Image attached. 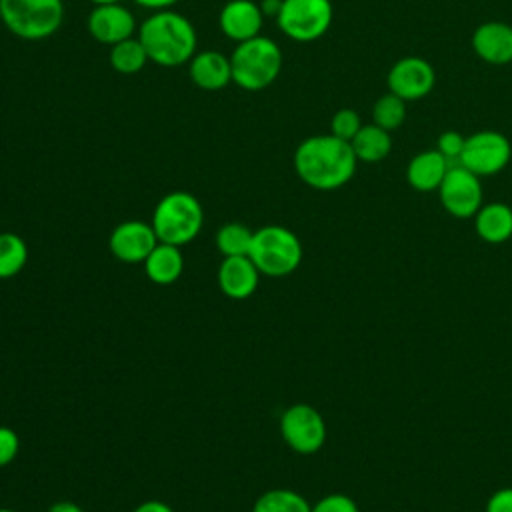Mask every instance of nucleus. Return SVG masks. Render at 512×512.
Here are the masks:
<instances>
[{"label":"nucleus","instance_id":"2f4dec72","mask_svg":"<svg viewBox=\"0 0 512 512\" xmlns=\"http://www.w3.org/2000/svg\"><path fill=\"white\" fill-rule=\"evenodd\" d=\"M138 6L158 12V10H172L180 0H134Z\"/></svg>","mask_w":512,"mask_h":512},{"label":"nucleus","instance_id":"72a5a7b5","mask_svg":"<svg viewBox=\"0 0 512 512\" xmlns=\"http://www.w3.org/2000/svg\"><path fill=\"white\" fill-rule=\"evenodd\" d=\"M48 512H84L82 506H78L76 502H70V500H60V502H54Z\"/></svg>","mask_w":512,"mask_h":512},{"label":"nucleus","instance_id":"dca6fc26","mask_svg":"<svg viewBox=\"0 0 512 512\" xmlns=\"http://www.w3.org/2000/svg\"><path fill=\"white\" fill-rule=\"evenodd\" d=\"M192 84L206 92H218L232 82L230 56L216 50H200L188 62Z\"/></svg>","mask_w":512,"mask_h":512},{"label":"nucleus","instance_id":"6ab92c4d","mask_svg":"<svg viewBox=\"0 0 512 512\" xmlns=\"http://www.w3.org/2000/svg\"><path fill=\"white\" fill-rule=\"evenodd\" d=\"M474 230L488 244H502L512 238V208L504 202L482 204L474 214Z\"/></svg>","mask_w":512,"mask_h":512},{"label":"nucleus","instance_id":"7c9ffc66","mask_svg":"<svg viewBox=\"0 0 512 512\" xmlns=\"http://www.w3.org/2000/svg\"><path fill=\"white\" fill-rule=\"evenodd\" d=\"M484 512H512V486L496 490L488 498Z\"/></svg>","mask_w":512,"mask_h":512},{"label":"nucleus","instance_id":"423d86ee","mask_svg":"<svg viewBox=\"0 0 512 512\" xmlns=\"http://www.w3.org/2000/svg\"><path fill=\"white\" fill-rule=\"evenodd\" d=\"M248 256L260 274L288 276L302 262V244L292 230L278 224H268L254 230Z\"/></svg>","mask_w":512,"mask_h":512},{"label":"nucleus","instance_id":"aec40b11","mask_svg":"<svg viewBox=\"0 0 512 512\" xmlns=\"http://www.w3.org/2000/svg\"><path fill=\"white\" fill-rule=\"evenodd\" d=\"M142 264L148 280L160 286L174 284L184 272V256L180 246L166 242H158Z\"/></svg>","mask_w":512,"mask_h":512},{"label":"nucleus","instance_id":"7ed1b4c3","mask_svg":"<svg viewBox=\"0 0 512 512\" xmlns=\"http://www.w3.org/2000/svg\"><path fill=\"white\" fill-rule=\"evenodd\" d=\"M232 82L246 90L258 92L272 86L282 72V50L268 36H256L236 44L230 54Z\"/></svg>","mask_w":512,"mask_h":512},{"label":"nucleus","instance_id":"f03ea898","mask_svg":"<svg viewBox=\"0 0 512 512\" xmlns=\"http://www.w3.org/2000/svg\"><path fill=\"white\" fill-rule=\"evenodd\" d=\"M146 48L150 62L162 68H178L188 64L198 52V36L194 24L176 10L152 12L136 32Z\"/></svg>","mask_w":512,"mask_h":512},{"label":"nucleus","instance_id":"f3484780","mask_svg":"<svg viewBox=\"0 0 512 512\" xmlns=\"http://www.w3.org/2000/svg\"><path fill=\"white\" fill-rule=\"evenodd\" d=\"M472 48L488 64L512 62V26L506 22H484L472 34Z\"/></svg>","mask_w":512,"mask_h":512},{"label":"nucleus","instance_id":"f8f14e48","mask_svg":"<svg viewBox=\"0 0 512 512\" xmlns=\"http://www.w3.org/2000/svg\"><path fill=\"white\" fill-rule=\"evenodd\" d=\"M86 26L90 36L106 46H114L138 32L134 14L122 2L94 6L88 14Z\"/></svg>","mask_w":512,"mask_h":512},{"label":"nucleus","instance_id":"c85d7f7f","mask_svg":"<svg viewBox=\"0 0 512 512\" xmlns=\"http://www.w3.org/2000/svg\"><path fill=\"white\" fill-rule=\"evenodd\" d=\"M310 512H360L358 504L346 494H328L312 504Z\"/></svg>","mask_w":512,"mask_h":512},{"label":"nucleus","instance_id":"20e7f679","mask_svg":"<svg viewBox=\"0 0 512 512\" xmlns=\"http://www.w3.org/2000/svg\"><path fill=\"white\" fill-rule=\"evenodd\" d=\"M150 224L160 242L184 246L202 230L204 210L194 194L174 190L158 200Z\"/></svg>","mask_w":512,"mask_h":512},{"label":"nucleus","instance_id":"bb28decb","mask_svg":"<svg viewBox=\"0 0 512 512\" xmlns=\"http://www.w3.org/2000/svg\"><path fill=\"white\" fill-rule=\"evenodd\" d=\"M360 128H362V120H360L358 112L352 108H340L338 112H334V116L330 120V134H334L336 138H342L346 142H350L358 134Z\"/></svg>","mask_w":512,"mask_h":512},{"label":"nucleus","instance_id":"393cba45","mask_svg":"<svg viewBox=\"0 0 512 512\" xmlns=\"http://www.w3.org/2000/svg\"><path fill=\"white\" fill-rule=\"evenodd\" d=\"M254 230L242 222H226L216 232V248L222 256H248Z\"/></svg>","mask_w":512,"mask_h":512},{"label":"nucleus","instance_id":"ddd939ff","mask_svg":"<svg viewBox=\"0 0 512 512\" xmlns=\"http://www.w3.org/2000/svg\"><path fill=\"white\" fill-rule=\"evenodd\" d=\"M158 242L160 240L150 222L126 220L112 230L108 246L118 260L136 264V262H144Z\"/></svg>","mask_w":512,"mask_h":512},{"label":"nucleus","instance_id":"5701e85b","mask_svg":"<svg viewBox=\"0 0 512 512\" xmlns=\"http://www.w3.org/2000/svg\"><path fill=\"white\" fill-rule=\"evenodd\" d=\"M308 500L290 488H272L258 496L252 512H310Z\"/></svg>","mask_w":512,"mask_h":512},{"label":"nucleus","instance_id":"39448f33","mask_svg":"<svg viewBox=\"0 0 512 512\" xmlns=\"http://www.w3.org/2000/svg\"><path fill=\"white\" fill-rule=\"evenodd\" d=\"M0 6L8 32L28 42L54 36L64 22L62 0H0Z\"/></svg>","mask_w":512,"mask_h":512},{"label":"nucleus","instance_id":"f257e3e1","mask_svg":"<svg viewBox=\"0 0 512 512\" xmlns=\"http://www.w3.org/2000/svg\"><path fill=\"white\" fill-rule=\"evenodd\" d=\"M356 166L352 144L334 134L308 136L294 150V170L314 190L342 188L356 174Z\"/></svg>","mask_w":512,"mask_h":512},{"label":"nucleus","instance_id":"f704fd0d","mask_svg":"<svg viewBox=\"0 0 512 512\" xmlns=\"http://www.w3.org/2000/svg\"><path fill=\"white\" fill-rule=\"evenodd\" d=\"M280 6H282V0H262L260 2V8L264 12V16H278L280 12Z\"/></svg>","mask_w":512,"mask_h":512},{"label":"nucleus","instance_id":"6e6552de","mask_svg":"<svg viewBox=\"0 0 512 512\" xmlns=\"http://www.w3.org/2000/svg\"><path fill=\"white\" fill-rule=\"evenodd\" d=\"M512 158L510 140L496 130H480L466 136L460 162L476 176H492L502 172Z\"/></svg>","mask_w":512,"mask_h":512},{"label":"nucleus","instance_id":"473e14b6","mask_svg":"<svg viewBox=\"0 0 512 512\" xmlns=\"http://www.w3.org/2000/svg\"><path fill=\"white\" fill-rule=\"evenodd\" d=\"M134 512H174L166 502L162 500H146L134 508Z\"/></svg>","mask_w":512,"mask_h":512},{"label":"nucleus","instance_id":"9d476101","mask_svg":"<svg viewBox=\"0 0 512 512\" xmlns=\"http://www.w3.org/2000/svg\"><path fill=\"white\" fill-rule=\"evenodd\" d=\"M442 208L454 218H474L482 206V184L480 176L464 168L462 164H452L438 188Z\"/></svg>","mask_w":512,"mask_h":512},{"label":"nucleus","instance_id":"9b49d317","mask_svg":"<svg viewBox=\"0 0 512 512\" xmlns=\"http://www.w3.org/2000/svg\"><path fill=\"white\" fill-rule=\"evenodd\" d=\"M436 72L432 64L420 56H406L392 64L388 72V88L404 102L420 100L434 88Z\"/></svg>","mask_w":512,"mask_h":512},{"label":"nucleus","instance_id":"c9c22d12","mask_svg":"<svg viewBox=\"0 0 512 512\" xmlns=\"http://www.w3.org/2000/svg\"><path fill=\"white\" fill-rule=\"evenodd\" d=\"M88 2L98 6V4H114V2H122V0H88Z\"/></svg>","mask_w":512,"mask_h":512},{"label":"nucleus","instance_id":"b1692460","mask_svg":"<svg viewBox=\"0 0 512 512\" xmlns=\"http://www.w3.org/2000/svg\"><path fill=\"white\" fill-rule=\"evenodd\" d=\"M28 260V246L22 236L14 232H0V280L22 272Z\"/></svg>","mask_w":512,"mask_h":512},{"label":"nucleus","instance_id":"4be33fe9","mask_svg":"<svg viewBox=\"0 0 512 512\" xmlns=\"http://www.w3.org/2000/svg\"><path fill=\"white\" fill-rule=\"evenodd\" d=\"M108 60H110V66L118 74H124V76L138 74L150 62V58L146 54V48L142 46L138 36L126 38V40L110 46Z\"/></svg>","mask_w":512,"mask_h":512},{"label":"nucleus","instance_id":"412c9836","mask_svg":"<svg viewBox=\"0 0 512 512\" xmlns=\"http://www.w3.org/2000/svg\"><path fill=\"white\" fill-rule=\"evenodd\" d=\"M350 144H352V150H354L358 162H368V164L382 162L392 150L390 132L376 126L374 122L362 124V128L350 140Z\"/></svg>","mask_w":512,"mask_h":512},{"label":"nucleus","instance_id":"a211bd4d","mask_svg":"<svg viewBox=\"0 0 512 512\" xmlns=\"http://www.w3.org/2000/svg\"><path fill=\"white\" fill-rule=\"evenodd\" d=\"M448 168L450 162L438 150H424L408 162L406 180L418 192H432L440 188Z\"/></svg>","mask_w":512,"mask_h":512},{"label":"nucleus","instance_id":"4c0bfd02","mask_svg":"<svg viewBox=\"0 0 512 512\" xmlns=\"http://www.w3.org/2000/svg\"><path fill=\"white\" fill-rule=\"evenodd\" d=\"M0 22H2V6H0Z\"/></svg>","mask_w":512,"mask_h":512},{"label":"nucleus","instance_id":"e433bc0d","mask_svg":"<svg viewBox=\"0 0 512 512\" xmlns=\"http://www.w3.org/2000/svg\"><path fill=\"white\" fill-rule=\"evenodd\" d=\"M0 512H16V510H12V508H0Z\"/></svg>","mask_w":512,"mask_h":512},{"label":"nucleus","instance_id":"2eb2a0df","mask_svg":"<svg viewBox=\"0 0 512 512\" xmlns=\"http://www.w3.org/2000/svg\"><path fill=\"white\" fill-rule=\"evenodd\" d=\"M260 270L250 256H224L218 266V286L232 300H246L258 288Z\"/></svg>","mask_w":512,"mask_h":512},{"label":"nucleus","instance_id":"cd10ccee","mask_svg":"<svg viewBox=\"0 0 512 512\" xmlns=\"http://www.w3.org/2000/svg\"><path fill=\"white\" fill-rule=\"evenodd\" d=\"M464 142H466V138L460 134V132H456V130H446V132H442L440 136H438V146H436V150L450 162V166L452 164H458L460 162V154H462V150H464Z\"/></svg>","mask_w":512,"mask_h":512},{"label":"nucleus","instance_id":"4468645a","mask_svg":"<svg viewBox=\"0 0 512 512\" xmlns=\"http://www.w3.org/2000/svg\"><path fill=\"white\" fill-rule=\"evenodd\" d=\"M264 18L266 16L260 8V2L228 0L218 14V26L228 40L240 44L262 34Z\"/></svg>","mask_w":512,"mask_h":512},{"label":"nucleus","instance_id":"1a4fd4ad","mask_svg":"<svg viewBox=\"0 0 512 512\" xmlns=\"http://www.w3.org/2000/svg\"><path fill=\"white\" fill-rule=\"evenodd\" d=\"M280 434L298 454H314L326 442V422L310 404H292L280 416Z\"/></svg>","mask_w":512,"mask_h":512},{"label":"nucleus","instance_id":"a878e982","mask_svg":"<svg viewBox=\"0 0 512 512\" xmlns=\"http://www.w3.org/2000/svg\"><path fill=\"white\" fill-rule=\"evenodd\" d=\"M372 118H374V124L392 132V130H398L404 120H406V102L388 92V94H382L376 102H374V108H372Z\"/></svg>","mask_w":512,"mask_h":512},{"label":"nucleus","instance_id":"c756f323","mask_svg":"<svg viewBox=\"0 0 512 512\" xmlns=\"http://www.w3.org/2000/svg\"><path fill=\"white\" fill-rule=\"evenodd\" d=\"M18 450H20L18 434L12 428L0 424V468L8 466L18 456Z\"/></svg>","mask_w":512,"mask_h":512},{"label":"nucleus","instance_id":"0eeeda50","mask_svg":"<svg viewBox=\"0 0 512 512\" xmlns=\"http://www.w3.org/2000/svg\"><path fill=\"white\" fill-rule=\"evenodd\" d=\"M332 18L330 0H282L276 24L294 42H314L330 30Z\"/></svg>","mask_w":512,"mask_h":512}]
</instances>
